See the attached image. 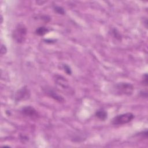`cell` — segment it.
Returning <instances> with one entry per match:
<instances>
[{"label":"cell","instance_id":"cell-12","mask_svg":"<svg viewBox=\"0 0 148 148\" xmlns=\"http://www.w3.org/2000/svg\"><path fill=\"white\" fill-rule=\"evenodd\" d=\"M63 69H64V71L67 73L68 75H71L72 73V71L70 68V66L66 64L63 65Z\"/></svg>","mask_w":148,"mask_h":148},{"label":"cell","instance_id":"cell-11","mask_svg":"<svg viewBox=\"0 0 148 148\" xmlns=\"http://www.w3.org/2000/svg\"><path fill=\"white\" fill-rule=\"evenodd\" d=\"M112 34L113 35V36L114 38H116L117 39H119V40H120L121 39V35L120 34H119V32L117 31L116 29H113V31H112Z\"/></svg>","mask_w":148,"mask_h":148},{"label":"cell","instance_id":"cell-7","mask_svg":"<svg viewBox=\"0 0 148 148\" xmlns=\"http://www.w3.org/2000/svg\"><path fill=\"white\" fill-rule=\"evenodd\" d=\"M45 92L46 93V94L48 96L50 97L51 98H53L54 100H56L59 102H64L65 101V99H64V98L61 95H59L57 92H56L53 89L46 88Z\"/></svg>","mask_w":148,"mask_h":148},{"label":"cell","instance_id":"cell-9","mask_svg":"<svg viewBox=\"0 0 148 148\" xmlns=\"http://www.w3.org/2000/svg\"><path fill=\"white\" fill-rule=\"evenodd\" d=\"M49 29L45 27H40L36 29L35 33L38 35L43 36L46 34H47L49 32Z\"/></svg>","mask_w":148,"mask_h":148},{"label":"cell","instance_id":"cell-4","mask_svg":"<svg viewBox=\"0 0 148 148\" xmlns=\"http://www.w3.org/2000/svg\"><path fill=\"white\" fill-rule=\"evenodd\" d=\"M31 92L27 87H23L18 90L15 94V100L16 101H21L29 98Z\"/></svg>","mask_w":148,"mask_h":148},{"label":"cell","instance_id":"cell-13","mask_svg":"<svg viewBox=\"0 0 148 148\" xmlns=\"http://www.w3.org/2000/svg\"><path fill=\"white\" fill-rule=\"evenodd\" d=\"M7 52V49L6 47V46L3 45H1V53L2 55H3V54H5Z\"/></svg>","mask_w":148,"mask_h":148},{"label":"cell","instance_id":"cell-10","mask_svg":"<svg viewBox=\"0 0 148 148\" xmlns=\"http://www.w3.org/2000/svg\"><path fill=\"white\" fill-rule=\"evenodd\" d=\"M54 10L56 12H57V13L60 14H64L65 12L64 9L63 8L61 7V6H55L54 7Z\"/></svg>","mask_w":148,"mask_h":148},{"label":"cell","instance_id":"cell-1","mask_svg":"<svg viewBox=\"0 0 148 148\" xmlns=\"http://www.w3.org/2000/svg\"><path fill=\"white\" fill-rule=\"evenodd\" d=\"M27 34L26 27L23 24H18L13 31L12 38L16 42L21 43L25 40Z\"/></svg>","mask_w":148,"mask_h":148},{"label":"cell","instance_id":"cell-5","mask_svg":"<svg viewBox=\"0 0 148 148\" xmlns=\"http://www.w3.org/2000/svg\"><path fill=\"white\" fill-rule=\"evenodd\" d=\"M21 112L23 114L31 118H36L38 116L37 111L31 106H27L23 108Z\"/></svg>","mask_w":148,"mask_h":148},{"label":"cell","instance_id":"cell-2","mask_svg":"<svg viewBox=\"0 0 148 148\" xmlns=\"http://www.w3.org/2000/svg\"><path fill=\"white\" fill-rule=\"evenodd\" d=\"M114 89L117 94L130 95L133 92L134 86L129 83L121 82L116 84Z\"/></svg>","mask_w":148,"mask_h":148},{"label":"cell","instance_id":"cell-3","mask_svg":"<svg viewBox=\"0 0 148 148\" xmlns=\"http://www.w3.org/2000/svg\"><path fill=\"white\" fill-rule=\"evenodd\" d=\"M134 118V115L132 113H126L115 116L112 121L114 125H121L127 124L131 121Z\"/></svg>","mask_w":148,"mask_h":148},{"label":"cell","instance_id":"cell-14","mask_svg":"<svg viewBox=\"0 0 148 148\" xmlns=\"http://www.w3.org/2000/svg\"><path fill=\"white\" fill-rule=\"evenodd\" d=\"M143 84L146 86L147 85V74H145L143 76Z\"/></svg>","mask_w":148,"mask_h":148},{"label":"cell","instance_id":"cell-6","mask_svg":"<svg viewBox=\"0 0 148 148\" xmlns=\"http://www.w3.org/2000/svg\"><path fill=\"white\" fill-rule=\"evenodd\" d=\"M55 82L56 84L62 89H64L65 90L70 89L68 81L65 79V78L63 77L62 76H56L55 79Z\"/></svg>","mask_w":148,"mask_h":148},{"label":"cell","instance_id":"cell-8","mask_svg":"<svg viewBox=\"0 0 148 148\" xmlns=\"http://www.w3.org/2000/svg\"><path fill=\"white\" fill-rule=\"evenodd\" d=\"M95 116L99 120L104 121L108 118V113L104 109H101L96 112Z\"/></svg>","mask_w":148,"mask_h":148}]
</instances>
